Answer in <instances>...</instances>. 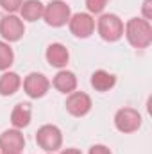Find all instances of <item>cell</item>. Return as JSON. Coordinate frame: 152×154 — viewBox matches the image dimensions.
Segmentation results:
<instances>
[{
	"label": "cell",
	"mask_w": 152,
	"mask_h": 154,
	"mask_svg": "<svg viewBox=\"0 0 152 154\" xmlns=\"http://www.w3.org/2000/svg\"><path fill=\"white\" fill-rule=\"evenodd\" d=\"M123 34L134 48H147L152 43V25L145 18H131L125 23Z\"/></svg>",
	"instance_id": "1"
},
{
	"label": "cell",
	"mask_w": 152,
	"mask_h": 154,
	"mask_svg": "<svg viewBox=\"0 0 152 154\" xmlns=\"http://www.w3.org/2000/svg\"><path fill=\"white\" fill-rule=\"evenodd\" d=\"M97 31L104 41L114 43L123 36V22L111 13L100 14V18L97 20Z\"/></svg>",
	"instance_id": "2"
},
{
	"label": "cell",
	"mask_w": 152,
	"mask_h": 154,
	"mask_svg": "<svg viewBox=\"0 0 152 154\" xmlns=\"http://www.w3.org/2000/svg\"><path fill=\"white\" fill-rule=\"evenodd\" d=\"M70 16H72V9L63 0H52L43 9V20L50 27H63V25H66Z\"/></svg>",
	"instance_id": "3"
},
{
	"label": "cell",
	"mask_w": 152,
	"mask_h": 154,
	"mask_svg": "<svg viewBox=\"0 0 152 154\" xmlns=\"http://www.w3.org/2000/svg\"><path fill=\"white\" fill-rule=\"evenodd\" d=\"M36 143H38L43 151H47V152H56L57 149H61L63 134H61L59 127L57 125H52V124L41 125L38 131H36Z\"/></svg>",
	"instance_id": "4"
},
{
	"label": "cell",
	"mask_w": 152,
	"mask_h": 154,
	"mask_svg": "<svg viewBox=\"0 0 152 154\" xmlns=\"http://www.w3.org/2000/svg\"><path fill=\"white\" fill-rule=\"evenodd\" d=\"M68 27H70V32L75 38L86 39L95 31V20H93V16L90 13H75V14L70 16Z\"/></svg>",
	"instance_id": "5"
},
{
	"label": "cell",
	"mask_w": 152,
	"mask_h": 154,
	"mask_svg": "<svg viewBox=\"0 0 152 154\" xmlns=\"http://www.w3.org/2000/svg\"><path fill=\"white\" fill-rule=\"evenodd\" d=\"M114 125L120 133H134L141 127V115L132 108H122L114 115Z\"/></svg>",
	"instance_id": "6"
},
{
	"label": "cell",
	"mask_w": 152,
	"mask_h": 154,
	"mask_svg": "<svg viewBox=\"0 0 152 154\" xmlns=\"http://www.w3.org/2000/svg\"><path fill=\"white\" fill-rule=\"evenodd\" d=\"M23 34H25V25H23L22 18H18L14 14H5L0 20V36L5 41H9V43L20 41Z\"/></svg>",
	"instance_id": "7"
},
{
	"label": "cell",
	"mask_w": 152,
	"mask_h": 154,
	"mask_svg": "<svg viewBox=\"0 0 152 154\" xmlns=\"http://www.w3.org/2000/svg\"><path fill=\"white\" fill-rule=\"evenodd\" d=\"M50 88V81L43 74H38V72H32L23 79V91L31 97V99H41L47 95Z\"/></svg>",
	"instance_id": "8"
},
{
	"label": "cell",
	"mask_w": 152,
	"mask_h": 154,
	"mask_svg": "<svg viewBox=\"0 0 152 154\" xmlns=\"http://www.w3.org/2000/svg\"><path fill=\"white\" fill-rule=\"evenodd\" d=\"M25 147V138L20 129H7L0 134V151L2 154H16L22 152Z\"/></svg>",
	"instance_id": "9"
},
{
	"label": "cell",
	"mask_w": 152,
	"mask_h": 154,
	"mask_svg": "<svg viewBox=\"0 0 152 154\" xmlns=\"http://www.w3.org/2000/svg\"><path fill=\"white\" fill-rule=\"evenodd\" d=\"M66 111L74 116H84L91 109V99L84 91H72L66 97Z\"/></svg>",
	"instance_id": "10"
},
{
	"label": "cell",
	"mask_w": 152,
	"mask_h": 154,
	"mask_svg": "<svg viewBox=\"0 0 152 154\" xmlns=\"http://www.w3.org/2000/svg\"><path fill=\"white\" fill-rule=\"evenodd\" d=\"M45 56H47L48 65L54 66V68H63V66H66V63H68V59H70V52H68V48H66L63 43H52V45H48Z\"/></svg>",
	"instance_id": "11"
},
{
	"label": "cell",
	"mask_w": 152,
	"mask_h": 154,
	"mask_svg": "<svg viewBox=\"0 0 152 154\" xmlns=\"http://www.w3.org/2000/svg\"><path fill=\"white\" fill-rule=\"evenodd\" d=\"M52 86L57 91H61V93H72V91H75V88H77V77L74 72L61 70V72H57L54 75Z\"/></svg>",
	"instance_id": "12"
},
{
	"label": "cell",
	"mask_w": 152,
	"mask_h": 154,
	"mask_svg": "<svg viewBox=\"0 0 152 154\" xmlns=\"http://www.w3.org/2000/svg\"><path fill=\"white\" fill-rule=\"evenodd\" d=\"M31 104L27 102H20L13 108L11 111V124L14 125V129H23L31 124Z\"/></svg>",
	"instance_id": "13"
},
{
	"label": "cell",
	"mask_w": 152,
	"mask_h": 154,
	"mask_svg": "<svg viewBox=\"0 0 152 154\" xmlns=\"http://www.w3.org/2000/svg\"><path fill=\"white\" fill-rule=\"evenodd\" d=\"M22 86V79L16 72H4L0 75V95L2 97H11L14 95Z\"/></svg>",
	"instance_id": "14"
},
{
	"label": "cell",
	"mask_w": 152,
	"mask_h": 154,
	"mask_svg": "<svg viewBox=\"0 0 152 154\" xmlns=\"http://www.w3.org/2000/svg\"><path fill=\"white\" fill-rule=\"evenodd\" d=\"M43 9H45V5L39 0H23V4L20 7L22 20H25V22H36L39 18H43Z\"/></svg>",
	"instance_id": "15"
},
{
	"label": "cell",
	"mask_w": 152,
	"mask_h": 154,
	"mask_svg": "<svg viewBox=\"0 0 152 154\" xmlns=\"http://www.w3.org/2000/svg\"><path fill=\"white\" fill-rule=\"evenodd\" d=\"M116 84V77L106 70H97L91 74V86L97 91H109Z\"/></svg>",
	"instance_id": "16"
},
{
	"label": "cell",
	"mask_w": 152,
	"mask_h": 154,
	"mask_svg": "<svg viewBox=\"0 0 152 154\" xmlns=\"http://www.w3.org/2000/svg\"><path fill=\"white\" fill-rule=\"evenodd\" d=\"M13 61H14V52H13V48L9 47V43L0 41V70L5 72V70L13 65Z\"/></svg>",
	"instance_id": "17"
},
{
	"label": "cell",
	"mask_w": 152,
	"mask_h": 154,
	"mask_svg": "<svg viewBox=\"0 0 152 154\" xmlns=\"http://www.w3.org/2000/svg\"><path fill=\"white\" fill-rule=\"evenodd\" d=\"M109 0H86V7H88V13L90 14H100L106 5H108Z\"/></svg>",
	"instance_id": "18"
},
{
	"label": "cell",
	"mask_w": 152,
	"mask_h": 154,
	"mask_svg": "<svg viewBox=\"0 0 152 154\" xmlns=\"http://www.w3.org/2000/svg\"><path fill=\"white\" fill-rule=\"evenodd\" d=\"M23 0H0V7L4 11H7L9 14H14L16 11H20Z\"/></svg>",
	"instance_id": "19"
},
{
	"label": "cell",
	"mask_w": 152,
	"mask_h": 154,
	"mask_svg": "<svg viewBox=\"0 0 152 154\" xmlns=\"http://www.w3.org/2000/svg\"><path fill=\"white\" fill-rule=\"evenodd\" d=\"M90 154H111V151L106 147V145H93L91 149H90Z\"/></svg>",
	"instance_id": "20"
},
{
	"label": "cell",
	"mask_w": 152,
	"mask_h": 154,
	"mask_svg": "<svg viewBox=\"0 0 152 154\" xmlns=\"http://www.w3.org/2000/svg\"><path fill=\"white\" fill-rule=\"evenodd\" d=\"M150 4H152V0H145V2H143V18H145V20H150L152 18Z\"/></svg>",
	"instance_id": "21"
},
{
	"label": "cell",
	"mask_w": 152,
	"mask_h": 154,
	"mask_svg": "<svg viewBox=\"0 0 152 154\" xmlns=\"http://www.w3.org/2000/svg\"><path fill=\"white\" fill-rule=\"evenodd\" d=\"M61 154H81V151H79V149H74V147H70V149H63Z\"/></svg>",
	"instance_id": "22"
},
{
	"label": "cell",
	"mask_w": 152,
	"mask_h": 154,
	"mask_svg": "<svg viewBox=\"0 0 152 154\" xmlns=\"http://www.w3.org/2000/svg\"><path fill=\"white\" fill-rule=\"evenodd\" d=\"M16 154H22V152H16Z\"/></svg>",
	"instance_id": "23"
},
{
	"label": "cell",
	"mask_w": 152,
	"mask_h": 154,
	"mask_svg": "<svg viewBox=\"0 0 152 154\" xmlns=\"http://www.w3.org/2000/svg\"><path fill=\"white\" fill-rule=\"evenodd\" d=\"M48 154H54V152H48Z\"/></svg>",
	"instance_id": "24"
}]
</instances>
